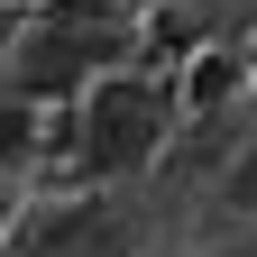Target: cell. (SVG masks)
Wrapping results in <instances>:
<instances>
[{
    "mask_svg": "<svg viewBox=\"0 0 257 257\" xmlns=\"http://www.w3.org/2000/svg\"><path fill=\"white\" fill-rule=\"evenodd\" d=\"M166 138H175V101H166V83H156L138 55H128V64H101V74L64 101V147H74L83 184L147 175L156 156H166Z\"/></svg>",
    "mask_w": 257,
    "mask_h": 257,
    "instance_id": "1",
    "label": "cell"
},
{
    "mask_svg": "<svg viewBox=\"0 0 257 257\" xmlns=\"http://www.w3.org/2000/svg\"><path fill=\"white\" fill-rule=\"evenodd\" d=\"M138 55V19L119 0H37V10L10 19V83L28 101H74V92L101 74V64Z\"/></svg>",
    "mask_w": 257,
    "mask_h": 257,
    "instance_id": "2",
    "label": "cell"
},
{
    "mask_svg": "<svg viewBox=\"0 0 257 257\" xmlns=\"http://www.w3.org/2000/svg\"><path fill=\"white\" fill-rule=\"evenodd\" d=\"M156 83H166L175 119H211V110L248 101V74H239V46H220V37H193V46L175 55V74H156Z\"/></svg>",
    "mask_w": 257,
    "mask_h": 257,
    "instance_id": "3",
    "label": "cell"
},
{
    "mask_svg": "<svg viewBox=\"0 0 257 257\" xmlns=\"http://www.w3.org/2000/svg\"><path fill=\"white\" fill-rule=\"evenodd\" d=\"M46 156V101H28L19 83H0V175Z\"/></svg>",
    "mask_w": 257,
    "mask_h": 257,
    "instance_id": "4",
    "label": "cell"
},
{
    "mask_svg": "<svg viewBox=\"0 0 257 257\" xmlns=\"http://www.w3.org/2000/svg\"><path fill=\"white\" fill-rule=\"evenodd\" d=\"M220 202H230L239 220H257V147H239L230 166H220Z\"/></svg>",
    "mask_w": 257,
    "mask_h": 257,
    "instance_id": "5",
    "label": "cell"
},
{
    "mask_svg": "<svg viewBox=\"0 0 257 257\" xmlns=\"http://www.w3.org/2000/svg\"><path fill=\"white\" fill-rule=\"evenodd\" d=\"M239 74H248V101H257V37L239 46Z\"/></svg>",
    "mask_w": 257,
    "mask_h": 257,
    "instance_id": "6",
    "label": "cell"
},
{
    "mask_svg": "<svg viewBox=\"0 0 257 257\" xmlns=\"http://www.w3.org/2000/svg\"><path fill=\"white\" fill-rule=\"evenodd\" d=\"M92 257H128V239H110V248H92Z\"/></svg>",
    "mask_w": 257,
    "mask_h": 257,
    "instance_id": "7",
    "label": "cell"
},
{
    "mask_svg": "<svg viewBox=\"0 0 257 257\" xmlns=\"http://www.w3.org/2000/svg\"><path fill=\"white\" fill-rule=\"evenodd\" d=\"M0 220H10V193H0Z\"/></svg>",
    "mask_w": 257,
    "mask_h": 257,
    "instance_id": "8",
    "label": "cell"
}]
</instances>
